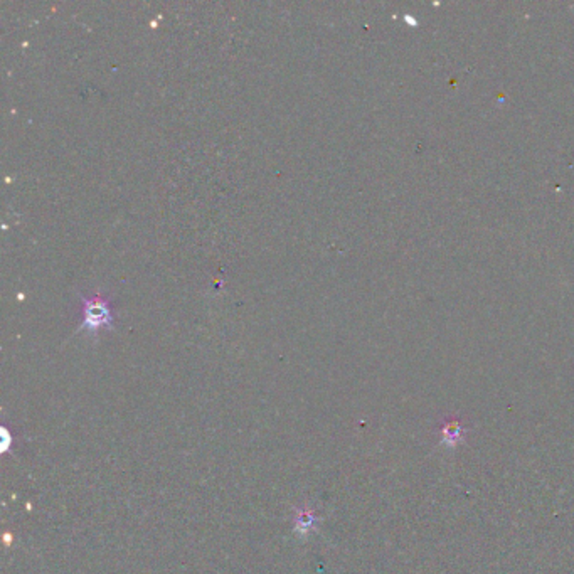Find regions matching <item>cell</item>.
<instances>
[{"label":"cell","instance_id":"obj_1","mask_svg":"<svg viewBox=\"0 0 574 574\" xmlns=\"http://www.w3.org/2000/svg\"><path fill=\"white\" fill-rule=\"evenodd\" d=\"M113 323V307L108 298L101 295L85 297L81 307V323L79 328L96 332Z\"/></svg>","mask_w":574,"mask_h":574},{"label":"cell","instance_id":"obj_2","mask_svg":"<svg viewBox=\"0 0 574 574\" xmlns=\"http://www.w3.org/2000/svg\"><path fill=\"white\" fill-rule=\"evenodd\" d=\"M443 440L448 441V443H455V441L460 440V436H462V428H460V425H456V423H448L447 426L443 428Z\"/></svg>","mask_w":574,"mask_h":574}]
</instances>
